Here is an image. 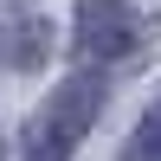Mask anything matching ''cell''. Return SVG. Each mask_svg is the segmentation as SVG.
Wrapping results in <instances>:
<instances>
[{"label":"cell","mask_w":161,"mask_h":161,"mask_svg":"<svg viewBox=\"0 0 161 161\" xmlns=\"http://www.w3.org/2000/svg\"><path fill=\"white\" fill-rule=\"evenodd\" d=\"M123 161H161V103H155V110L136 123V136H129Z\"/></svg>","instance_id":"3957f363"},{"label":"cell","mask_w":161,"mask_h":161,"mask_svg":"<svg viewBox=\"0 0 161 161\" xmlns=\"http://www.w3.org/2000/svg\"><path fill=\"white\" fill-rule=\"evenodd\" d=\"M97 110H103V84L97 77H64L45 97V110L32 116V129H26V161H71V148L97 123Z\"/></svg>","instance_id":"6da1fadb"},{"label":"cell","mask_w":161,"mask_h":161,"mask_svg":"<svg viewBox=\"0 0 161 161\" xmlns=\"http://www.w3.org/2000/svg\"><path fill=\"white\" fill-rule=\"evenodd\" d=\"M77 45H84V58H123L136 45L129 0H77Z\"/></svg>","instance_id":"7a4b0ae2"}]
</instances>
